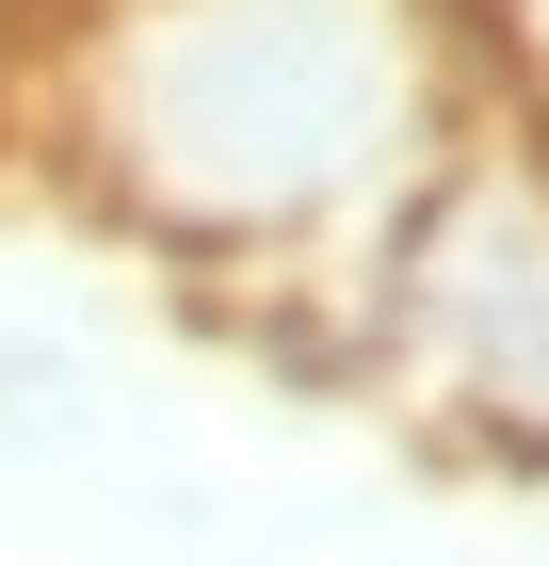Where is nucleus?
<instances>
[{"mask_svg":"<svg viewBox=\"0 0 549 566\" xmlns=\"http://www.w3.org/2000/svg\"><path fill=\"white\" fill-rule=\"evenodd\" d=\"M65 163L162 260L275 275L372 243L453 163L436 0H97L65 49Z\"/></svg>","mask_w":549,"mask_h":566,"instance_id":"obj_1","label":"nucleus"},{"mask_svg":"<svg viewBox=\"0 0 549 566\" xmlns=\"http://www.w3.org/2000/svg\"><path fill=\"white\" fill-rule=\"evenodd\" d=\"M356 373L436 437L549 470V146H453L356 260Z\"/></svg>","mask_w":549,"mask_h":566,"instance_id":"obj_2","label":"nucleus"}]
</instances>
